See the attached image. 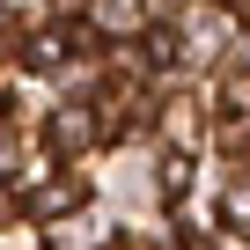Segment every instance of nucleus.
I'll use <instances>...</instances> for the list:
<instances>
[{
	"label": "nucleus",
	"mask_w": 250,
	"mask_h": 250,
	"mask_svg": "<svg viewBox=\"0 0 250 250\" xmlns=\"http://www.w3.org/2000/svg\"><path fill=\"white\" fill-rule=\"evenodd\" d=\"M81 206V184H44L37 191V213H74Z\"/></svg>",
	"instance_id": "nucleus-3"
},
{
	"label": "nucleus",
	"mask_w": 250,
	"mask_h": 250,
	"mask_svg": "<svg viewBox=\"0 0 250 250\" xmlns=\"http://www.w3.org/2000/svg\"><path fill=\"white\" fill-rule=\"evenodd\" d=\"M228 250H250V243H228Z\"/></svg>",
	"instance_id": "nucleus-9"
},
{
	"label": "nucleus",
	"mask_w": 250,
	"mask_h": 250,
	"mask_svg": "<svg viewBox=\"0 0 250 250\" xmlns=\"http://www.w3.org/2000/svg\"><path fill=\"white\" fill-rule=\"evenodd\" d=\"M8 213H15V199H8V191H0V221H8Z\"/></svg>",
	"instance_id": "nucleus-8"
},
{
	"label": "nucleus",
	"mask_w": 250,
	"mask_h": 250,
	"mask_svg": "<svg viewBox=\"0 0 250 250\" xmlns=\"http://www.w3.org/2000/svg\"><path fill=\"white\" fill-rule=\"evenodd\" d=\"M15 169V133H8V118H0V177Z\"/></svg>",
	"instance_id": "nucleus-7"
},
{
	"label": "nucleus",
	"mask_w": 250,
	"mask_h": 250,
	"mask_svg": "<svg viewBox=\"0 0 250 250\" xmlns=\"http://www.w3.org/2000/svg\"><path fill=\"white\" fill-rule=\"evenodd\" d=\"M235 228H250V184H228V206H221Z\"/></svg>",
	"instance_id": "nucleus-5"
},
{
	"label": "nucleus",
	"mask_w": 250,
	"mask_h": 250,
	"mask_svg": "<svg viewBox=\"0 0 250 250\" xmlns=\"http://www.w3.org/2000/svg\"><path fill=\"white\" fill-rule=\"evenodd\" d=\"M88 243H96V235H88V228H81V221H66V228H59V235H52V250H88Z\"/></svg>",
	"instance_id": "nucleus-6"
},
{
	"label": "nucleus",
	"mask_w": 250,
	"mask_h": 250,
	"mask_svg": "<svg viewBox=\"0 0 250 250\" xmlns=\"http://www.w3.org/2000/svg\"><path fill=\"white\" fill-rule=\"evenodd\" d=\"M191 191V155H162V199H184Z\"/></svg>",
	"instance_id": "nucleus-2"
},
{
	"label": "nucleus",
	"mask_w": 250,
	"mask_h": 250,
	"mask_svg": "<svg viewBox=\"0 0 250 250\" xmlns=\"http://www.w3.org/2000/svg\"><path fill=\"white\" fill-rule=\"evenodd\" d=\"M96 125H103V118H96L88 103H66V110L52 118V155H81V147L96 140Z\"/></svg>",
	"instance_id": "nucleus-1"
},
{
	"label": "nucleus",
	"mask_w": 250,
	"mask_h": 250,
	"mask_svg": "<svg viewBox=\"0 0 250 250\" xmlns=\"http://www.w3.org/2000/svg\"><path fill=\"white\" fill-rule=\"evenodd\" d=\"M221 118H250V74H228V88H221Z\"/></svg>",
	"instance_id": "nucleus-4"
}]
</instances>
